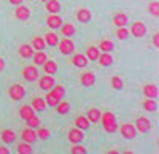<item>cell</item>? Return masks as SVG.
Masks as SVG:
<instances>
[{"mask_svg":"<svg viewBox=\"0 0 159 154\" xmlns=\"http://www.w3.org/2000/svg\"><path fill=\"white\" fill-rule=\"evenodd\" d=\"M99 122L102 124V129L107 132V134H115V132L118 130V122H116V116H115L113 111H105V113H102Z\"/></svg>","mask_w":159,"mask_h":154,"instance_id":"obj_1","label":"cell"},{"mask_svg":"<svg viewBox=\"0 0 159 154\" xmlns=\"http://www.w3.org/2000/svg\"><path fill=\"white\" fill-rule=\"evenodd\" d=\"M57 48H59V53H61V54H64V56H70V54H73V53H75V45H73V42L70 40L69 37L59 38Z\"/></svg>","mask_w":159,"mask_h":154,"instance_id":"obj_2","label":"cell"},{"mask_svg":"<svg viewBox=\"0 0 159 154\" xmlns=\"http://www.w3.org/2000/svg\"><path fill=\"white\" fill-rule=\"evenodd\" d=\"M118 130L121 134V137H124L126 140H132L137 137V130L134 122H123L121 125H118Z\"/></svg>","mask_w":159,"mask_h":154,"instance_id":"obj_3","label":"cell"},{"mask_svg":"<svg viewBox=\"0 0 159 154\" xmlns=\"http://www.w3.org/2000/svg\"><path fill=\"white\" fill-rule=\"evenodd\" d=\"M24 95H25V89H24L22 84L15 83V84H11V86L8 87V97H10L11 100H22Z\"/></svg>","mask_w":159,"mask_h":154,"instance_id":"obj_4","label":"cell"},{"mask_svg":"<svg viewBox=\"0 0 159 154\" xmlns=\"http://www.w3.org/2000/svg\"><path fill=\"white\" fill-rule=\"evenodd\" d=\"M38 87L42 89V91H51L52 89V86L56 84V81H54V76L52 75H43V76H38Z\"/></svg>","mask_w":159,"mask_h":154,"instance_id":"obj_5","label":"cell"},{"mask_svg":"<svg viewBox=\"0 0 159 154\" xmlns=\"http://www.w3.org/2000/svg\"><path fill=\"white\" fill-rule=\"evenodd\" d=\"M38 76H40V75H38L37 65H25V67L22 68V78H24L25 81H29V83L37 81Z\"/></svg>","mask_w":159,"mask_h":154,"instance_id":"obj_6","label":"cell"},{"mask_svg":"<svg viewBox=\"0 0 159 154\" xmlns=\"http://www.w3.org/2000/svg\"><path fill=\"white\" fill-rule=\"evenodd\" d=\"M129 33L137 37V38H142V37H145V33H147V25H145L142 21L132 22L130 24V29H129Z\"/></svg>","mask_w":159,"mask_h":154,"instance_id":"obj_7","label":"cell"},{"mask_svg":"<svg viewBox=\"0 0 159 154\" xmlns=\"http://www.w3.org/2000/svg\"><path fill=\"white\" fill-rule=\"evenodd\" d=\"M134 125H135V130H137V132L147 134V132L150 130V127H151V122H150V119H148L147 116H139V118L135 119Z\"/></svg>","mask_w":159,"mask_h":154,"instance_id":"obj_8","label":"cell"},{"mask_svg":"<svg viewBox=\"0 0 159 154\" xmlns=\"http://www.w3.org/2000/svg\"><path fill=\"white\" fill-rule=\"evenodd\" d=\"M80 83H81V86H84V87L94 86L96 84V75H94V72H91V70L83 72L81 75H80Z\"/></svg>","mask_w":159,"mask_h":154,"instance_id":"obj_9","label":"cell"},{"mask_svg":"<svg viewBox=\"0 0 159 154\" xmlns=\"http://www.w3.org/2000/svg\"><path fill=\"white\" fill-rule=\"evenodd\" d=\"M67 138H69V142H70V143H73V145H75V143H81L83 140H84V130L73 127V129H70V130H69Z\"/></svg>","mask_w":159,"mask_h":154,"instance_id":"obj_10","label":"cell"},{"mask_svg":"<svg viewBox=\"0 0 159 154\" xmlns=\"http://www.w3.org/2000/svg\"><path fill=\"white\" fill-rule=\"evenodd\" d=\"M62 22H64V21H62V18L59 16V13H49L48 18H46V25H48L49 29H52V30L59 29L61 25H62Z\"/></svg>","mask_w":159,"mask_h":154,"instance_id":"obj_11","label":"cell"},{"mask_svg":"<svg viewBox=\"0 0 159 154\" xmlns=\"http://www.w3.org/2000/svg\"><path fill=\"white\" fill-rule=\"evenodd\" d=\"M21 140L22 142H25V143H30V145H34L35 142H37V134H35V129H30V127H25V129L21 132Z\"/></svg>","mask_w":159,"mask_h":154,"instance_id":"obj_12","label":"cell"},{"mask_svg":"<svg viewBox=\"0 0 159 154\" xmlns=\"http://www.w3.org/2000/svg\"><path fill=\"white\" fill-rule=\"evenodd\" d=\"M15 16H16V19H19V21H29V18H30V10L25 7V5H16V10H15Z\"/></svg>","mask_w":159,"mask_h":154,"instance_id":"obj_13","label":"cell"},{"mask_svg":"<svg viewBox=\"0 0 159 154\" xmlns=\"http://www.w3.org/2000/svg\"><path fill=\"white\" fill-rule=\"evenodd\" d=\"M76 21L78 22H81V24H88L89 21H91V18H92V15H91V10L89 8H78L76 10Z\"/></svg>","mask_w":159,"mask_h":154,"instance_id":"obj_14","label":"cell"},{"mask_svg":"<svg viewBox=\"0 0 159 154\" xmlns=\"http://www.w3.org/2000/svg\"><path fill=\"white\" fill-rule=\"evenodd\" d=\"M0 138H2V142L8 146V145L16 142V134H15V130H11V129H2L0 130Z\"/></svg>","mask_w":159,"mask_h":154,"instance_id":"obj_15","label":"cell"},{"mask_svg":"<svg viewBox=\"0 0 159 154\" xmlns=\"http://www.w3.org/2000/svg\"><path fill=\"white\" fill-rule=\"evenodd\" d=\"M72 64L75 67H78V68H84L88 64H89V60H88V57L83 54V53H73V56H72Z\"/></svg>","mask_w":159,"mask_h":154,"instance_id":"obj_16","label":"cell"},{"mask_svg":"<svg viewBox=\"0 0 159 154\" xmlns=\"http://www.w3.org/2000/svg\"><path fill=\"white\" fill-rule=\"evenodd\" d=\"M18 54H19V57H22V59H30L32 54H34V48H32L29 43H22V45H19V48H18Z\"/></svg>","mask_w":159,"mask_h":154,"instance_id":"obj_17","label":"cell"},{"mask_svg":"<svg viewBox=\"0 0 159 154\" xmlns=\"http://www.w3.org/2000/svg\"><path fill=\"white\" fill-rule=\"evenodd\" d=\"M127 22H129V18H127L126 13L119 11V13H115L113 15V24L116 25V27H126Z\"/></svg>","mask_w":159,"mask_h":154,"instance_id":"obj_18","label":"cell"},{"mask_svg":"<svg viewBox=\"0 0 159 154\" xmlns=\"http://www.w3.org/2000/svg\"><path fill=\"white\" fill-rule=\"evenodd\" d=\"M142 92H143V95L147 97V99H156L157 97V86L153 84V83L145 84L142 87Z\"/></svg>","mask_w":159,"mask_h":154,"instance_id":"obj_19","label":"cell"},{"mask_svg":"<svg viewBox=\"0 0 159 154\" xmlns=\"http://www.w3.org/2000/svg\"><path fill=\"white\" fill-rule=\"evenodd\" d=\"M99 54H100V49L97 46H94V45H89L86 48V53H84V56L88 57V60H94V62L99 59Z\"/></svg>","mask_w":159,"mask_h":154,"instance_id":"obj_20","label":"cell"},{"mask_svg":"<svg viewBox=\"0 0 159 154\" xmlns=\"http://www.w3.org/2000/svg\"><path fill=\"white\" fill-rule=\"evenodd\" d=\"M30 107H32L34 111H45V108H46V102H45L43 97H38V95H37V97L32 99Z\"/></svg>","mask_w":159,"mask_h":154,"instance_id":"obj_21","label":"cell"},{"mask_svg":"<svg viewBox=\"0 0 159 154\" xmlns=\"http://www.w3.org/2000/svg\"><path fill=\"white\" fill-rule=\"evenodd\" d=\"M43 70H45V73L46 75H52L54 76L56 73H57V64L54 62V60H49V59H46L45 60V64H43Z\"/></svg>","mask_w":159,"mask_h":154,"instance_id":"obj_22","label":"cell"},{"mask_svg":"<svg viewBox=\"0 0 159 154\" xmlns=\"http://www.w3.org/2000/svg\"><path fill=\"white\" fill-rule=\"evenodd\" d=\"M73 124H75L76 129H81V130H88L89 125H91V122H89V119L86 116H76Z\"/></svg>","mask_w":159,"mask_h":154,"instance_id":"obj_23","label":"cell"},{"mask_svg":"<svg viewBox=\"0 0 159 154\" xmlns=\"http://www.w3.org/2000/svg\"><path fill=\"white\" fill-rule=\"evenodd\" d=\"M100 116H102V111L99 108H89L88 110V114H86V118L89 119V122L92 124H96L100 121Z\"/></svg>","mask_w":159,"mask_h":154,"instance_id":"obj_24","label":"cell"},{"mask_svg":"<svg viewBox=\"0 0 159 154\" xmlns=\"http://www.w3.org/2000/svg\"><path fill=\"white\" fill-rule=\"evenodd\" d=\"M43 40H45L46 46H57V43H59V35L54 33V32H46L45 37H43Z\"/></svg>","mask_w":159,"mask_h":154,"instance_id":"obj_25","label":"cell"},{"mask_svg":"<svg viewBox=\"0 0 159 154\" xmlns=\"http://www.w3.org/2000/svg\"><path fill=\"white\" fill-rule=\"evenodd\" d=\"M46 59H48V56H46L45 51H34V54H32L34 65H43Z\"/></svg>","mask_w":159,"mask_h":154,"instance_id":"obj_26","label":"cell"},{"mask_svg":"<svg viewBox=\"0 0 159 154\" xmlns=\"http://www.w3.org/2000/svg\"><path fill=\"white\" fill-rule=\"evenodd\" d=\"M30 46L34 48V51H45L46 43H45V40H43V37L35 35V37L32 38V43H30Z\"/></svg>","mask_w":159,"mask_h":154,"instance_id":"obj_27","label":"cell"},{"mask_svg":"<svg viewBox=\"0 0 159 154\" xmlns=\"http://www.w3.org/2000/svg\"><path fill=\"white\" fill-rule=\"evenodd\" d=\"M97 62L100 64L102 67H110L111 64H113V56H111V53H100Z\"/></svg>","mask_w":159,"mask_h":154,"instance_id":"obj_28","label":"cell"},{"mask_svg":"<svg viewBox=\"0 0 159 154\" xmlns=\"http://www.w3.org/2000/svg\"><path fill=\"white\" fill-rule=\"evenodd\" d=\"M61 33L64 35V37H72V35H75V25L72 24V22H62V25H61Z\"/></svg>","mask_w":159,"mask_h":154,"instance_id":"obj_29","label":"cell"},{"mask_svg":"<svg viewBox=\"0 0 159 154\" xmlns=\"http://www.w3.org/2000/svg\"><path fill=\"white\" fill-rule=\"evenodd\" d=\"M35 114V111L32 110V107L30 105H22L21 108H19V116H21V119H29V118H32Z\"/></svg>","mask_w":159,"mask_h":154,"instance_id":"obj_30","label":"cell"},{"mask_svg":"<svg viewBox=\"0 0 159 154\" xmlns=\"http://www.w3.org/2000/svg\"><path fill=\"white\" fill-rule=\"evenodd\" d=\"M45 102H46V107H56L57 103H59V100L61 99H57L56 95H54V92L52 91H46V94H45Z\"/></svg>","mask_w":159,"mask_h":154,"instance_id":"obj_31","label":"cell"},{"mask_svg":"<svg viewBox=\"0 0 159 154\" xmlns=\"http://www.w3.org/2000/svg\"><path fill=\"white\" fill-rule=\"evenodd\" d=\"M142 107H143L145 111L154 113L156 108H157V103H156V100H154V99H145V100H143V103H142Z\"/></svg>","mask_w":159,"mask_h":154,"instance_id":"obj_32","label":"cell"},{"mask_svg":"<svg viewBox=\"0 0 159 154\" xmlns=\"http://www.w3.org/2000/svg\"><path fill=\"white\" fill-rule=\"evenodd\" d=\"M97 48L102 51V53H111L113 48H115V45H113L111 40H100V43L97 45Z\"/></svg>","mask_w":159,"mask_h":154,"instance_id":"obj_33","label":"cell"},{"mask_svg":"<svg viewBox=\"0 0 159 154\" xmlns=\"http://www.w3.org/2000/svg\"><path fill=\"white\" fill-rule=\"evenodd\" d=\"M54 108H56L57 114H67L70 111V103H69V102H65V100H59V103Z\"/></svg>","mask_w":159,"mask_h":154,"instance_id":"obj_34","label":"cell"},{"mask_svg":"<svg viewBox=\"0 0 159 154\" xmlns=\"http://www.w3.org/2000/svg\"><path fill=\"white\" fill-rule=\"evenodd\" d=\"M46 3V11L48 13H59L61 11V3H59V0H48Z\"/></svg>","mask_w":159,"mask_h":154,"instance_id":"obj_35","label":"cell"},{"mask_svg":"<svg viewBox=\"0 0 159 154\" xmlns=\"http://www.w3.org/2000/svg\"><path fill=\"white\" fill-rule=\"evenodd\" d=\"M35 134H37V138H40V140H49L51 138V132H49V129H46V127H40L38 125Z\"/></svg>","mask_w":159,"mask_h":154,"instance_id":"obj_36","label":"cell"},{"mask_svg":"<svg viewBox=\"0 0 159 154\" xmlns=\"http://www.w3.org/2000/svg\"><path fill=\"white\" fill-rule=\"evenodd\" d=\"M16 151H18V154H32V152H34L32 145H30V143H25V142H21V143L18 145Z\"/></svg>","mask_w":159,"mask_h":154,"instance_id":"obj_37","label":"cell"},{"mask_svg":"<svg viewBox=\"0 0 159 154\" xmlns=\"http://www.w3.org/2000/svg\"><path fill=\"white\" fill-rule=\"evenodd\" d=\"M110 86L115 89V91H121V89L124 87V83H123V80L119 78V76H111V80H110Z\"/></svg>","mask_w":159,"mask_h":154,"instance_id":"obj_38","label":"cell"},{"mask_svg":"<svg viewBox=\"0 0 159 154\" xmlns=\"http://www.w3.org/2000/svg\"><path fill=\"white\" fill-rule=\"evenodd\" d=\"M52 92H54V95L57 97V99H64V95H65V87L62 86V84H54L52 86V89H51Z\"/></svg>","mask_w":159,"mask_h":154,"instance_id":"obj_39","label":"cell"},{"mask_svg":"<svg viewBox=\"0 0 159 154\" xmlns=\"http://www.w3.org/2000/svg\"><path fill=\"white\" fill-rule=\"evenodd\" d=\"M148 11H150V15H151V16L159 18V2H156V0L150 2V5H148Z\"/></svg>","mask_w":159,"mask_h":154,"instance_id":"obj_40","label":"cell"},{"mask_svg":"<svg viewBox=\"0 0 159 154\" xmlns=\"http://www.w3.org/2000/svg\"><path fill=\"white\" fill-rule=\"evenodd\" d=\"M70 154H88V149H86V146H83L81 143H75V145L70 148Z\"/></svg>","mask_w":159,"mask_h":154,"instance_id":"obj_41","label":"cell"},{"mask_svg":"<svg viewBox=\"0 0 159 154\" xmlns=\"http://www.w3.org/2000/svg\"><path fill=\"white\" fill-rule=\"evenodd\" d=\"M127 37H129V29H126V27H118L116 29V38H119V40H126Z\"/></svg>","mask_w":159,"mask_h":154,"instance_id":"obj_42","label":"cell"},{"mask_svg":"<svg viewBox=\"0 0 159 154\" xmlns=\"http://www.w3.org/2000/svg\"><path fill=\"white\" fill-rule=\"evenodd\" d=\"M25 124H27V127H30V129H37V127L40 125V119H38V118L35 116V114H34L32 118L25 119Z\"/></svg>","mask_w":159,"mask_h":154,"instance_id":"obj_43","label":"cell"},{"mask_svg":"<svg viewBox=\"0 0 159 154\" xmlns=\"http://www.w3.org/2000/svg\"><path fill=\"white\" fill-rule=\"evenodd\" d=\"M153 45H154V48H159V32H156L153 35Z\"/></svg>","mask_w":159,"mask_h":154,"instance_id":"obj_44","label":"cell"},{"mask_svg":"<svg viewBox=\"0 0 159 154\" xmlns=\"http://www.w3.org/2000/svg\"><path fill=\"white\" fill-rule=\"evenodd\" d=\"M0 154H10V149L7 148V145H5V146L0 145Z\"/></svg>","mask_w":159,"mask_h":154,"instance_id":"obj_45","label":"cell"},{"mask_svg":"<svg viewBox=\"0 0 159 154\" xmlns=\"http://www.w3.org/2000/svg\"><path fill=\"white\" fill-rule=\"evenodd\" d=\"M5 65H7V64H5V59H3V57H0V72H3V70H5Z\"/></svg>","mask_w":159,"mask_h":154,"instance_id":"obj_46","label":"cell"},{"mask_svg":"<svg viewBox=\"0 0 159 154\" xmlns=\"http://www.w3.org/2000/svg\"><path fill=\"white\" fill-rule=\"evenodd\" d=\"M8 2H10L11 5H21V3H22V0H8Z\"/></svg>","mask_w":159,"mask_h":154,"instance_id":"obj_47","label":"cell"},{"mask_svg":"<svg viewBox=\"0 0 159 154\" xmlns=\"http://www.w3.org/2000/svg\"><path fill=\"white\" fill-rule=\"evenodd\" d=\"M105 154H119V151H118V149H108Z\"/></svg>","mask_w":159,"mask_h":154,"instance_id":"obj_48","label":"cell"},{"mask_svg":"<svg viewBox=\"0 0 159 154\" xmlns=\"http://www.w3.org/2000/svg\"><path fill=\"white\" fill-rule=\"evenodd\" d=\"M121 154H134V152H132V151H129V149H126V151H123Z\"/></svg>","mask_w":159,"mask_h":154,"instance_id":"obj_49","label":"cell"},{"mask_svg":"<svg viewBox=\"0 0 159 154\" xmlns=\"http://www.w3.org/2000/svg\"><path fill=\"white\" fill-rule=\"evenodd\" d=\"M42 2H48V0H42Z\"/></svg>","mask_w":159,"mask_h":154,"instance_id":"obj_50","label":"cell"}]
</instances>
